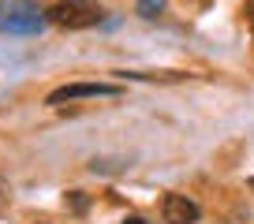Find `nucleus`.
<instances>
[{
    "label": "nucleus",
    "mask_w": 254,
    "mask_h": 224,
    "mask_svg": "<svg viewBox=\"0 0 254 224\" xmlns=\"http://www.w3.org/2000/svg\"><path fill=\"white\" fill-rule=\"evenodd\" d=\"M45 23H49V15L34 0H0V34L30 38V34L45 30Z\"/></svg>",
    "instance_id": "f257e3e1"
},
{
    "label": "nucleus",
    "mask_w": 254,
    "mask_h": 224,
    "mask_svg": "<svg viewBox=\"0 0 254 224\" xmlns=\"http://www.w3.org/2000/svg\"><path fill=\"white\" fill-rule=\"evenodd\" d=\"M45 15H49V23L64 26V30H90V26H97L105 19V11L94 0H60Z\"/></svg>",
    "instance_id": "f03ea898"
},
{
    "label": "nucleus",
    "mask_w": 254,
    "mask_h": 224,
    "mask_svg": "<svg viewBox=\"0 0 254 224\" xmlns=\"http://www.w3.org/2000/svg\"><path fill=\"white\" fill-rule=\"evenodd\" d=\"M120 86H109V82H67V86L53 90L45 97V105H64V101H79V97H116Z\"/></svg>",
    "instance_id": "7ed1b4c3"
},
{
    "label": "nucleus",
    "mask_w": 254,
    "mask_h": 224,
    "mask_svg": "<svg viewBox=\"0 0 254 224\" xmlns=\"http://www.w3.org/2000/svg\"><path fill=\"white\" fill-rule=\"evenodd\" d=\"M161 213H165V224H198L202 209L194 206L187 194H168L165 206H161Z\"/></svg>",
    "instance_id": "20e7f679"
},
{
    "label": "nucleus",
    "mask_w": 254,
    "mask_h": 224,
    "mask_svg": "<svg viewBox=\"0 0 254 224\" xmlns=\"http://www.w3.org/2000/svg\"><path fill=\"white\" fill-rule=\"evenodd\" d=\"M165 11V0H138V15L142 19H157Z\"/></svg>",
    "instance_id": "39448f33"
},
{
    "label": "nucleus",
    "mask_w": 254,
    "mask_h": 224,
    "mask_svg": "<svg viewBox=\"0 0 254 224\" xmlns=\"http://www.w3.org/2000/svg\"><path fill=\"white\" fill-rule=\"evenodd\" d=\"M67 206L82 213V209H86V198H82V191H71V194H67Z\"/></svg>",
    "instance_id": "423d86ee"
},
{
    "label": "nucleus",
    "mask_w": 254,
    "mask_h": 224,
    "mask_svg": "<svg viewBox=\"0 0 254 224\" xmlns=\"http://www.w3.org/2000/svg\"><path fill=\"white\" fill-rule=\"evenodd\" d=\"M11 198V191H8V183H4V179H0V206H4V202Z\"/></svg>",
    "instance_id": "0eeeda50"
},
{
    "label": "nucleus",
    "mask_w": 254,
    "mask_h": 224,
    "mask_svg": "<svg viewBox=\"0 0 254 224\" xmlns=\"http://www.w3.org/2000/svg\"><path fill=\"white\" fill-rule=\"evenodd\" d=\"M243 11H247V19L254 23V0H247V4H243Z\"/></svg>",
    "instance_id": "6e6552de"
},
{
    "label": "nucleus",
    "mask_w": 254,
    "mask_h": 224,
    "mask_svg": "<svg viewBox=\"0 0 254 224\" xmlns=\"http://www.w3.org/2000/svg\"><path fill=\"white\" fill-rule=\"evenodd\" d=\"M124 224H146V221H142V217H127Z\"/></svg>",
    "instance_id": "1a4fd4ad"
},
{
    "label": "nucleus",
    "mask_w": 254,
    "mask_h": 224,
    "mask_svg": "<svg viewBox=\"0 0 254 224\" xmlns=\"http://www.w3.org/2000/svg\"><path fill=\"white\" fill-rule=\"evenodd\" d=\"M251 187H254V179H251Z\"/></svg>",
    "instance_id": "9d476101"
}]
</instances>
